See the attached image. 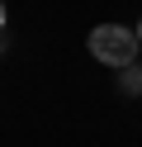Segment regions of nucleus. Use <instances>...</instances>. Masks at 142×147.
Returning <instances> with one entry per match:
<instances>
[{
  "instance_id": "obj_1",
  "label": "nucleus",
  "mask_w": 142,
  "mask_h": 147,
  "mask_svg": "<svg viewBox=\"0 0 142 147\" xmlns=\"http://www.w3.org/2000/svg\"><path fill=\"white\" fill-rule=\"evenodd\" d=\"M85 48H90V57L95 62H104V67H133L137 62V52H142V38L133 29H123V24H95L90 29V38H85Z\"/></svg>"
},
{
  "instance_id": "obj_2",
  "label": "nucleus",
  "mask_w": 142,
  "mask_h": 147,
  "mask_svg": "<svg viewBox=\"0 0 142 147\" xmlns=\"http://www.w3.org/2000/svg\"><path fill=\"white\" fill-rule=\"evenodd\" d=\"M118 90H123V95H142V67H123Z\"/></svg>"
},
{
  "instance_id": "obj_3",
  "label": "nucleus",
  "mask_w": 142,
  "mask_h": 147,
  "mask_svg": "<svg viewBox=\"0 0 142 147\" xmlns=\"http://www.w3.org/2000/svg\"><path fill=\"white\" fill-rule=\"evenodd\" d=\"M0 29H5V0H0Z\"/></svg>"
},
{
  "instance_id": "obj_4",
  "label": "nucleus",
  "mask_w": 142,
  "mask_h": 147,
  "mask_svg": "<svg viewBox=\"0 0 142 147\" xmlns=\"http://www.w3.org/2000/svg\"><path fill=\"white\" fill-rule=\"evenodd\" d=\"M137 38H142V19H137Z\"/></svg>"
}]
</instances>
